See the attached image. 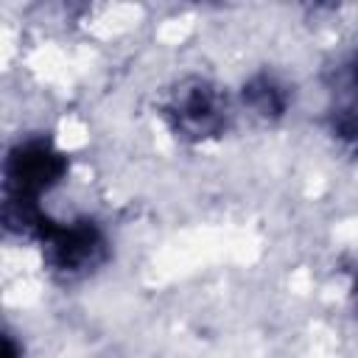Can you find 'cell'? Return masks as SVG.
<instances>
[{"label":"cell","mask_w":358,"mask_h":358,"mask_svg":"<svg viewBox=\"0 0 358 358\" xmlns=\"http://www.w3.org/2000/svg\"><path fill=\"white\" fill-rule=\"evenodd\" d=\"M62 162L59 157H53L48 148L42 145H31L25 151H20L11 159V179L20 185V190H31V187H42L48 185L53 176H59Z\"/></svg>","instance_id":"6da1fadb"}]
</instances>
